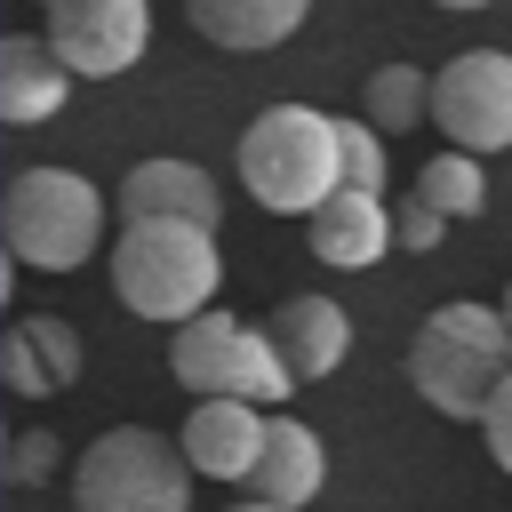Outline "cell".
<instances>
[{
  "label": "cell",
  "instance_id": "obj_1",
  "mask_svg": "<svg viewBox=\"0 0 512 512\" xmlns=\"http://www.w3.org/2000/svg\"><path fill=\"white\" fill-rule=\"evenodd\" d=\"M112 296L136 312V320H200L216 304V280H224V256H216V232L208 224H184V216H144V224H120L112 256Z\"/></svg>",
  "mask_w": 512,
  "mask_h": 512
},
{
  "label": "cell",
  "instance_id": "obj_2",
  "mask_svg": "<svg viewBox=\"0 0 512 512\" xmlns=\"http://www.w3.org/2000/svg\"><path fill=\"white\" fill-rule=\"evenodd\" d=\"M504 368H512V320H504V304H472V296L432 304L424 328H416V344H408L416 400L440 408V416H456V424L488 416Z\"/></svg>",
  "mask_w": 512,
  "mask_h": 512
},
{
  "label": "cell",
  "instance_id": "obj_3",
  "mask_svg": "<svg viewBox=\"0 0 512 512\" xmlns=\"http://www.w3.org/2000/svg\"><path fill=\"white\" fill-rule=\"evenodd\" d=\"M240 184L272 216H312L328 192H344L336 168V112L312 104H264L240 128Z\"/></svg>",
  "mask_w": 512,
  "mask_h": 512
},
{
  "label": "cell",
  "instance_id": "obj_4",
  "mask_svg": "<svg viewBox=\"0 0 512 512\" xmlns=\"http://www.w3.org/2000/svg\"><path fill=\"white\" fill-rule=\"evenodd\" d=\"M0 248L24 272H80L104 256V192L80 168H16L0 192Z\"/></svg>",
  "mask_w": 512,
  "mask_h": 512
},
{
  "label": "cell",
  "instance_id": "obj_5",
  "mask_svg": "<svg viewBox=\"0 0 512 512\" xmlns=\"http://www.w3.org/2000/svg\"><path fill=\"white\" fill-rule=\"evenodd\" d=\"M192 456L152 424H112L72 464V512H192Z\"/></svg>",
  "mask_w": 512,
  "mask_h": 512
},
{
  "label": "cell",
  "instance_id": "obj_6",
  "mask_svg": "<svg viewBox=\"0 0 512 512\" xmlns=\"http://www.w3.org/2000/svg\"><path fill=\"white\" fill-rule=\"evenodd\" d=\"M40 32L72 80H120L152 48V0H40Z\"/></svg>",
  "mask_w": 512,
  "mask_h": 512
},
{
  "label": "cell",
  "instance_id": "obj_7",
  "mask_svg": "<svg viewBox=\"0 0 512 512\" xmlns=\"http://www.w3.org/2000/svg\"><path fill=\"white\" fill-rule=\"evenodd\" d=\"M432 120L464 152H504L512 144V56L504 48H464L432 72Z\"/></svg>",
  "mask_w": 512,
  "mask_h": 512
},
{
  "label": "cell",
  "instance_id": "obj_8",
  "mask_svg": "<svg viewBox=\"0 0 512 512\" xmlns=\"http://www.w3.org/2000/svg\"><path fill=\"white\" fill-rule=\"evenodd\" d=\"M264 432H272V408L232 400V392H208L184 416V456H192L200 480H248L256 456H264Z\"/></svg>",
  "mask_w": 512,
  "mask_h": 512
},
{
  "label": "cell",
  "instance_id": "obj_9",
  "mask_svg": "<svg viewBox=\"0 0 512 512\" xmlns=\"http://www.w3.org/2000/svg\"><path fill=\"white\" fill-rule=\"evenodd\" d=\"M304 224H312V256L336 264V272H368V264H384V256L400 248L384 192H328Z\"/></svg>",
  "mask_w": 512,
  "mask_h": 512
},
{
  "label": "cell",
  "instance_id": "obj_10",
  "mask_svg": "<svg viewBox=\"0 0 512 512\" xmlns=\"http://www.w3.org/2000/svg\"><path fill=\"white\" fill-rule=\"evenodd\" d=\"M144 216H184V224H208L224 216V192L200 160H136L120 176V224H144Z\"/></svg>",
  "mask_w": 512,
  "mask_h": 512
},
{
  "label": "cell",
  "instance_id": "obj_11",
  "mask_svg": "<svg viewBox=\"0 0 512 512\" xmlns=\"http://www.w3.org/2000/svg\"><path fill=\"white\" fill-rule=\"evenodd\" d=\"M64 96H72V64L48 48V32H8L0 40V120L8 128L56 120Z\"/></svg>",
  "mask_w": 512,
  "mask_h": 512
},
{
  "label": "cell",
  "instance_id": "obj_12",
  "mask_svg": "<svg viewBox=\"0 0 512 512\" xmlns=\"http://www.w3.org/2000/svg\"><path fill=\"white\" fill-rule=\"evenodd\" d=\"M264 336L280 344V360L296 368V384L336 376V368H344V352H352V320H344V304H336V296H288V304L264 320Z\"/></svg>",
  "mask_w": 512,
  "mask_h": 512
},
{
  "label": "cell",
  "instance_id": "obj_13",
  "mask_svg": "<svg viewBox=\"0 0 512 512\" xmlns=\"http://www.w3.org/2000/svg\"><path fill=\"white\" fill-rule=\"evenodd\" d=\"M320 488H328V448H320V432H312V424H296V416H272L264 456H256V472H248V496L304 512Z\"/></svg>",
  "mask_w": 512,
  "mask_h": 512
},
{
  "label": "cell",
  "instance_id": "obj_14",
  "mask_svg": "<svg viewBox=\"0 0 512 512\" xmlns=\"http://www.w3.org/2000/svg\"><path fill=\"white\" fill-rule=\"evenodd\" d=\"M240 344H248V328L232 320V312H200V320H184V328H168V376L192 392V400H208V392H232V368H240Z\"/></svg>",
  "mask_w": 512,
  "mask_h": 512
},
{
  "label": "cell",
  "instance_id": "obj_15",
  "mask_svg": "<svg viewBox=\"0 0 512 512\" xmlns=\"http://www.w3.org/2000/svg\"><path fill=\"white\" fill-rule=\"evenodd\" d=\"M304 8H312V0H184L192 32H200V40H216V48H232V56L280 48V40L304 24Z\"/></svg>",
  "mask_w": 512,
  "mask_h": 512
},
{
  "label": "cell",
  "instance_id": "obj_16",
  "mask_svg": "<svg viewBox=\"0 0 512 512\" xmlns=\"http://www.w3.org/2000/svg\"><path fill=\"white\" fill-rule=\"evenodd\" d=\"M360 112H368L384 136L424 128V120H432V72H416V64H376L368 88H360Z\"/></svg>",
  "mask_w": 512,
  "mask_h": 512
},
{
  "label": "cell",
  "instance_id": "obj_17",
  "mask_svg": "<svg viewBox=\"0 0 512 512\" xmlns=\"http://www.w3.org/2000/svg\"><path fill=\"white\" fill-rule=\"evenodd\" d=\"M416 192L448 216V224H464V216H480L488 208V176H480V152H464V144H448V152H432L424 168H416Z\"/></svg>",
  "mask_w": 512,
  "mask_h": 512
},
{
  "label": "cell",
  "instance_id": "obj_18",
  "mask_svg": "<svg viewBox=\"0 0 512 512\" xmlns=\"http://www.w3.org/2000/svg\"><path fill=\"white\" fill-rule=\"evenodd\" d=\"M296 392V368L280 360V344L264 336V328H248V344H240V368H232V400H256V408H280Z\"/></svg>",
  "mask_w": 512,
  "mask_h": 512
},
{
  "label": "cell",
  "instance_id": "obj_19",
  "mask_svg": "<svg viewBox=\"0 0 512 512\" xmlns=\"http://www.w3.org/2000/svg\"><path fill=\"white\" fill-rule=\"evenodd\" d=\"M336 168H344V192H384V128L368 112L336 120Z\"/></svg>",
  "mask_w": 512,
  "mask_h": 512
},
{
  "label": "cell",
  "instance_id": "obj_20",
  "mask_svg": "<svg viewBox=\"0 0 512 512\" xmlns=\"http://www.w3.org/2000/svg\"><path fill=\"white\" fill-rule=\"evenodd\" d=\"M16 328L32 336V352H40V368L56 376V392H72L80 384V336H72V320H56V312H16Z\"/></svg>",
  "mask_w": 512,
  "mask_h": 512
},
{
  "label": "cell",
  "instance_id": "obj_21",
  "mask_svg": "<svg viewBox=\"0 0 512 512\" xmlns=\"http://www.w3.org/2000/svg\"><path fill=\"white\" fill-rule=\"evenodd\" d=\"M0 376H8V392H16V400H56V376L40 368V352H32V336H24V328H8V336H0Z\"/></svg>",
  "mask_w": 512,
  "mask_h": 512
},
{
  "label": "cell",
  "instance_id": "obj_22",
  "mask_svg": "<svg viewBox=\"0 0 512 512\" xmlns=\"http://www.w3.org/2000/svg\"><path fill=\"white\" fill-rule=\"evenodd\" d=\"M440 232H448V216L424 200V192H400L392 200V240L408 248V256H424V248H440Z\"/></svg>",
  "mask_w": 512,
  "mask_h": 512
},
{
  "label": "cell",
  "instance_id": "obj_23",
  "mask_svg": "<svg viewBox=\"0 0 512 512\" xmlns=\"http://www.w3.org/2000/svg\"><path fill=\"white\" fill-rule=\"evenodd\" d=\"M56 464H64V440H56V432H16V440H8V480H16V488L56 480Z\"/></svg>",
  "mask_w": 512,
  "mask_h": 512
},
{
  "label": "cell",
  "instance_id": "obj_24",
  "mask_svg": "<svg viewBox=\"0 0 512 512\" xmlns=\"http://www.w3.org/2000/svg\"><path fill=\"white\" fill-rule=\"evenodd\" d=\"M480 440H488V456L512 472V368H504V384H496V400H488V416H480Z\"/></svg>",
  "mask_w": 512,
  "mask_h": 512
},
{
  "label": "cell",
  "instance_id": "obj_25",
  "mask_svg": "<svg viewBox=\"0 0 512 512\" xmlns=\"http://www.w3.org/2000/svg\"><path fill=\"white\" fill-rule=\"evenodd\" d=\"M232 512H288V504H264V496H248V504H232Z\"/></svg>",
  "mask_w": 512,
  "mask_h": 512
},
{
  "label": "cell",
  "instance_id": "obj_26",
  "mask_svg": "<svg viewBox=\"0 0 512 512\" xmlns=\"http://www.w3.org/2000/svg\"><path fill=\"white\" fill-rule=\"evenodd\" d=\"M432 8H488V0H432Z\"/></svg>",
  "mask_w": 512,
  "mask_h": 512
},
{
  "label": "cell",
  "instance_id": "obj_27",
  "mask_svg": "<svg viewBox=\"0 0 512 512\" xmlns=\"http://www.w3.org/2000/svg\"><path fill=\"white\" fill-rule=\"evenodd\" d=\"M504 320H512V288H504Z\"/></svg>",
  "mask_w": 512,
  "mask_h": 512
}]
</instances>
